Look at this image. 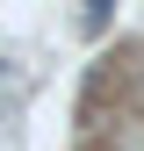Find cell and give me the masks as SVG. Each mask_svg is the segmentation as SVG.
Listing matches in <instances>:
<instances>
[{
    "label": "cell",
    "instance_id": "1",
    "mask_svg": "<svg viewBox=\"0 0 144 151\" xmlns=\"http://www.w3.org/2000/svg\"><path fill=\"white\" fill-rule=\"evenodd\" d=\"M108 7H115V0H86V14H79V29H86V36H101V29H108Z\"/></svg>",
    "mask_w": 144,
    "mask_h": 151
}]
</instances>
